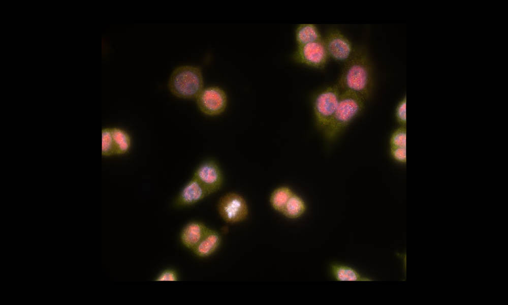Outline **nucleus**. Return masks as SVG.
<instances>
[{
	"label": "nucleus",
	"instance_id": "7ed1b4c3",
	"mask_svg": "<svg viewBox=\"0 0 508 305\" xmlns=\"http://www.w3.org/2000/svg\"><path fill=\"white\" fill-rule=\"evenodd\" d=\"M168 88L174 96L182 99H196L204 88L202 71L199 67L183 65L172 72Z\"/></svg>",
	"mask_w": 508,
	"mask_h": 305
},
{
	"label": "nucleus",
	"instance_id": "9d476101",
	"mask_svg": "<svg viewBox=\"0 0 508 305\" xmlns=\"http://www.w3.org/2000/svg\"><path fill=\"white\" fill-rule=\"evenodd\" d=\"M209 195L202 185L193 176L184 185L174 201L176 207L193 205Z\"/></svg>",
	"mask_w": 508,
	"mask_h": 305
},
{
	"label": "nucleus",
	"instance_id": "1a4fd4ad",
	"mask_svg": "<svg viewBox=\"0 0 508 305\" xmlns=\"http://www.w3.org/2000/svg\"><path fill=\"white\" fill-rule=\"evenodd\" d=\"M205 188L209 195L219 190L224 177L218 164L212 159L202 162L196 169L193 176Z\"/></svg>",
	"mask_w": 508,
	"mask_h": 305
},
{
	"label": "nucleus",
	"instance_id": "f03ea898",
	"mask_svg": "<svg viewBox=\"0 0 508 305\" xmlns=\"http://www.w3.org/2000/svg\"><path fill=\"white\" fill-rule=\"evenodd\" d=\"M365 99L348 90L340 93L338 104L332 120L324 130L329 141L336 139L364 108Z\"/></svg>",
	"mask_w": 508,
	"mask_h": 305
},
{
	"label": "nucleus",
	"instance_id": "dca6fc26",
	"mask_svg": "<svg viewBox=\"0 0 508 305\" xmlns=\"http://www.w3.org/2000/svg\"><path fill=\"white\" fill-rule=\"evenodd\" d=\"M110 128L115 145L116 155H121L127 153L131 146V138L130 135L121 128L117 127Z\"/></svg>",
	"mask_w": 508,
	"mask_h": 305
},
{
	"label": "nucleus",
	"instance_id": "6e6552de",
	"mask_svg": "<svg viewBox=\"0 0 508 305\" xmlns=\"http://www.w3.org/2000/svg\"><path fill=\"white\" fill-rule=\"evenodd\" d=\"M329 57L323 39L298 46L293 55L296 62L318 69L325 67Z\"/></svg>",
	"mask_w": 508,
	"mask_h": 305
},
{
	"label": "nucleus",
	"instance_id": "4468645a",
	"mask_svg": "<svg viewBox=\"0 0 508 305\" xmlns=\"http://www.w3.org/2000/svg\"><path fill=\"white\" fill-rule=\"evenodd\" d=\"M295 39L298 46L323 39L316 26L312 24L299 25L295 31Z\"/></svg>",
	"mask_w": 508,
	"mask_h": 305
},
{
	"label": "nucleus",
	"instance_id": "6ab92c4d",
	"mask_svg": "<svg viewBox=\"0 0 508 305\" xmlns=\"http://www.w3.org/2000/svg\"><path fill=\"white\" fill-rule=\"evenodd\" d=\"M406 130L404 126L395 130L390 137V143L392 147H406Z\"/></svg>",
	"mask_w": 508,
	"mask_h": 305
},
{
	"label": "nucleus",
	"instance_id": "412c9836",
	"mask_svg": "<svg viewBox=\"0 0 508 305\" xmlns=\"http://www.w3.org/2000/svg\"><path fill=\"white\" fill-rule=\"evenodd\" d=\"M177 272L173 269H166L162 271L155 278L156 281H177L178 280Z\"/></svg>",
	"mask_w": 508,
	"mask_h": 305
},
{
	"label": "nucleus",
	"instance_id": "aec40b11",
	"mask_svg": "<svg viewBox=\"0 0 508 305\" xmlns=\"http://www.w3.org/2000/svg\"><path fill=\"white\" fill-rule=\"evenodd\" d=\"M406 97L398 103L395 110V116L397 121L404 126L406 123Z\"/></svg>",
	"mask_w": 508,
	"mask_h": 305
},
{
	"label": "nucleus",
	"instance_id": "f3484780",
	"mask_svg": "<svg viewBox=\"0 0 508 305\" xmlns=\"http://www.w3.org/2000/svg\"><path fill=\"white\" fill-rule=\"evenodd\" d=\"M293 193L292 190L287 186H281L276 188L270 197L271 206L275 210L281 213Z\"/></svg>",
	"mask_w": 508,
	"mask_h": 305
},
{
	"label": "nucleus",
	"instance_id": "423d86ee",
	"mask_svg": "<svg viewBox=\"0 0 508 305\" xmlns=\"http://www.w3.org/2000/svg\"><path fill=\"white\" fill-rule=\"evenodd\" d=\"M196 100L199 110L210 116L218 115L224 112L228 103L226 93L217 86L204 88Z\"/></svg>",
	"mask_w": 508,
	"mask_h": 305
},
{
	"label": "nucleus",
	"instance_id": "ddd939ff",
	"mask_svg": "<svg viewBox=\"0 0 508 305\" xmlns=\"http://www.w3.org/2000/svg\"><path fill=\"white\" fill-rule=\"evenodd\" d=\"M220 243V234L215 230L208 228L193 251L199 257H206L214 253Z\"/></svg>",
	"mask_w": 508,
	"mask_h": 305
},
{
	"label": "nucleus",
	"instance_id": "2eb2a0df",
	"mask_svg": "<svg viewBox=\"0 0 508 305\" xmlns=\"http://www.w3.org/2000/svg\"><path fill=\"white\" fill-rule=\"evenodd\" d=\"M306 210V205L304 200L294 193L281 213L288 218L297 219L302 216Z\"/></svg>",
	"mask_w": 508,
	"mask_h": 305
},
{
	"label": "nucleus",
	"instance_id": "4be33fe9",
	"mask_svg": "<svg viewBox=\"0 0 508 305\" xmlns=\"http://www.w3.org/2000/svg\"><path fill=\"white\" fill-rule=\"evenodd\" d=\"M390 151L392 157L396 161L400 163H403L406 162V147L391 146Z\"/></svg>",
	"mask_w": 508,
	"mask_h": 305
},
{
	"label": "nucleus",
	"instance_id": "f257e3e1",
	"mask_svg": "<svg viewBox=\"0 0 508 305\" xmlns=\"http://www.w3.org/2000/svg\"><path fill=\"white\" fill-rule=\"evenodd\" d=\"M337 85L340 91H352L365 100L371 96L374 87L373 69L364 47L356 48L351 58L345 63Z\"/></svg>",
	"mask_w": 508,
	"mask_h": 305
},
{
	"label": "nucleus",
	"instance_id": "39448f33",
	"mask_svg": "<svg viewBox=\"0 0 508 305\" xmlns=\"http://www.w3.org/2000/svg\"><path fill=\"white\" fill-rule=\"evenodd\" d=\"M218 212L227 223H236L244 221L248 214L247 204L240 194L230 192L222 196L217 204Z\"/></svg>",
	"mask_w": 508,
	"mask_h": 305
},
{
	"label": "nucleus",
	"instance_id": "f8f14e48",
	"mask_svg": "<svg viewBox=\"0 0 508 305\" xmlns=\"http://www.w3.org/2000/svg\"><path fill=\"white\" fill-rule=\"evenodd\" d=\"M329 270L332 277L338 282L374 281L372 278L362 274L355 268L341 263H331L329 266Z\"/></svg>",
	"mask_w": 508,
	"mask_h": 305
},
{
	"label": "nucleus",
	"instance_id": "9b49d317",
	"mask_svg": "<svg viewBox=\"0 0 508 305\" xmlns=\"http://www.w3.org/2000/svg\"><path fill=\"white\" fill-rule=\"evenodd\" d=\"M203 223L198 221L188 223L182 229L180 233V240L186 248L193 250L201 241L207 229Z\"/></svg>",
	"mask_w": 508,
	"mask_h": 305
},
{
	"label": "nucleus",
	"instance_id": "20e7f679",
	"mask_svg": "<svg viewBox=\"0 0 508 305\" xmlns=\"http://www.w3.org/2000/svg\"><path fill=\"white\" fill-rule=\"evenodd\" d=\"M340 92L336 84L324 88L315 95L313 109L316 123L320 129L324 130L332 120L338 104Z\"/></svg>",
	"mask_w": 508,
	"mask_h": 305
},
{
	"label": "nucleus",
	"instance_id": "a211bd4d",
	"mask_svg": "<svg viewBox=\"0 0 508 305\" xmlns=\"http://www.w3.org/2000/svg\"><path fill=\"white\" fill-rule=\"evenodd\" d=\"M102 155L104 157H111L116 155V151L110 128H105L102 130Z\"/></svg>",
	"mask_w": 508,
	"mask_h": 305
},
{
	"label": "nucleus",
	"instance_id": "0eeeda50",
	"mask_svg": "<svg viewBox=\"0 0 508 305\" xmlns=\"http://www.w3.org/2000/svg\"><path fill=\"white\" fill-rule=\"evenodd\" d=\"M323 42L329 57L339 62H347L356 49L351 41L337 29L329 31Z\"/></svg>",
	"mask_w": 508,
	"mask_h": 305
}]
</instances>
